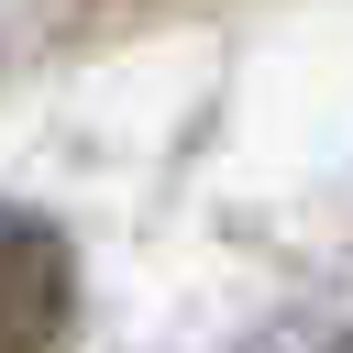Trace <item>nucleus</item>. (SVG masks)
<instances>
[{
    "label": "nucleus",
    "mask_w": 353,
    "mask_h": 353,
    "mask_svg": "<svg viewBox=\"0 0 353 353\" xmlns=\"http://www.w3.org/2000/svg\"><path fill=\"white\" fill-rule=\"evenodd\" d=\"M77 309V265L55 243V221L0 210V353H55Z\"/></svg>",
    "instance_id": "obj_1"
}]
</instances>
